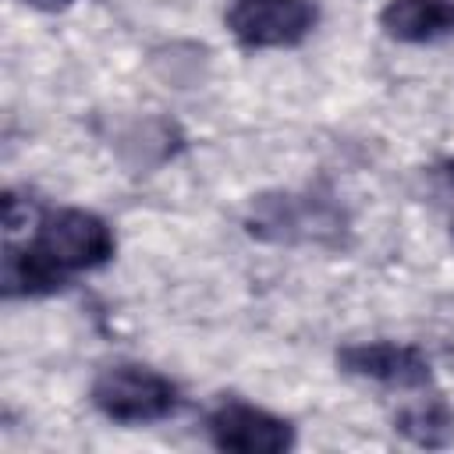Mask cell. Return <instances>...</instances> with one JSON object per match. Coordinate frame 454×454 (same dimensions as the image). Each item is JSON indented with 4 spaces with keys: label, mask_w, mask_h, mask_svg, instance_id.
<instances>
[{
    "label": "cell",
    "mask_w": 454,
    "mask_h": 454,
    "mask_svg": "<svg viewBox=\"0 0 454 454\" xmlns=\"http://www.w3.org/2000/svg\"><path fill=\"white\" fill-rule=\"evenodd\" d=\"M28 7H39V11H64V7H71L74 0H25Z\"/></svg>",
    "instance_id": "obj_8"
},
{
    "label": "cell",
    "mask_w": 454,
    "mask_h": 454,
    "mask_svg": "<svg viewBox=\"0 0 454 454\" xmlns=\"http://www.w3.org/2000/svg\"><path fill=\"white\" fill-rule=\"evenodd\" d=\"M28 245L71 284L74 273L99 270L114 259L117 234L99 213L78 209V206H60V209L39 213Z\"/></svg>",
    "instance_id": "obj_2"
},
{
    "label": "cell",
    "mask_w": 454,
    "mask_h": 454,
    "mask_svg": "<svg viewBox=\"0 0 454 454\" xmlns=\"http://www.w3.org/2000/svg\"><path fill=\"white\" fill-rule=\"evenodd\" d=\"M376 21L394 43H436L454 35V0H387Z\"/></svg>",
    "instance_id": "obj_6"
},
{
    "label": "cell",
    "mask_w": 454,
    "mask_h": 454,
    "mask_svg": "<svg viewBox=\"0 0 454 454\" xmlns=\"http://www.w3.org/2000/svg\"><path fill=\"white\" fill-rule=\"evenodd\" d=\"M447 177H450V184H454V160L447 163Z\"/></svg>",
    "instance_id": "obj_9"
},
{
    "label": "cell",
    "mask_w": 454,
    "mask_h": 454,
    "mask_svg": "<svg viewBox=\"0 0 454 454\" xmlns=\"http://www.w3.org/2000/svg\"><path fill=\"white\" fill-rule=\"evenodd\" d=\"M89 401L103 419L121 426H153L177 415L184 404L181 387L167 372L142 362H114L99 369L89 387Z\"/></svg>",
    "instance_id": "obj_1"
},
{
    "label": "cell",
    "mask_w": 454,
    "mask_h": 454,
    "mask_svg": "<svg viewBox=\"0 0 454 454\" xmlns=\"http://www.w3.org/2000/svg\"><path fill=\"white\" fill-rule=\"evenodd\" d=\"M394 429L404 440H411L415 447H447V443H454V408L447 404L443 394L429 390L397 408Z\"/></svg>",
    "instance_id": "obj_7"
},
{
    "label": "cell",
    "mask_w": 454,
    "mask_h": 454,
    "mask_svg": "<svg viewBox=\"0 0 454 454\" xmlns=\"http://www.w3.org/2000/svg\"><path fill=\"white\" fill-rule=\"evenodd\" d=\"M340 372L355 380L380 383L387 390H429L433 387V362L419 344L408 340H355L337 351Z\"/></svg>",
    "instance_id": "obj_5"
},
{
    "label": "cell",
    "mask_w": 454,
    "mask_h": 454,
    "mask_svg": "<svg viewBox=\"0 0 454 454\" xmlns=\"http://www.w3.org/2000/svg\"><path fill=\"white\" fill-rule=\"evenodd\" d=\"M319 7L312 0H227L223 25L245 50H284L312 35Z\"/></svg>",
    "instance_id": "obj_3"
},
{
    "label": "cell",
    "mask_w": 454,
    "mask_h": 454,
    "mask_svg": "<svg viewBox=\"0 0 454 454\" xmlns=\"http://www.w3.org/2000/svg\"><path fill=\"white\" fill-rule=\"evenodd\" d=\"M206 436L227 454H284L298 440L284 415L241 397H223L206 411Z\"/></svg>",
    "instance_id": "obj_4"
}]
</instances>
